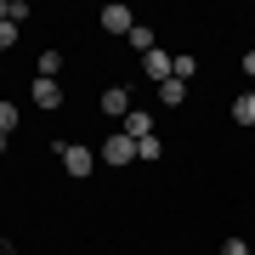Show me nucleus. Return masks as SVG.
<instances>
[{"mask_svg": "<svg viewBox=\"0 0 255 255\" xmlns=\"http://www.w3.org/2000/svg\"><path fill=\"white\" fill-rule=\"evenodd\" d=\"M57 159H63V170L74 176V182H85V176L97 170V153H91V147H80V142H57Z\"/></svg>", "mask_w": 255, "mask_h": 255, "instance_id": "nucleus-1", "label": "nucleus"}, {"mask_svg": "<svg viewBox=\"0 0 255 255\" xmlns=\"http://www.w3.org/2000/svg\"><path fill=\"white\" fill-rule=\"evenodd\" d=\"M97 159H102V164H114V170H125V164H136V142H130L125 130H114V136L97 147Z\"/></svg>", "mask_w": 255, "mask_h": 255, "instance_id": "nucleus-2", "label": "nucleus"}, {"mask_svg": "<svg viewBox=\"0 0 255 255\" xmlns=\"http://www.w3.org/2000/svg\"><path fill=\"white\" fill-rule=\"evenodd\" d=\"M97 23L108 28V34H130V28H136V11L114 0V6H102V11H97Z\"/></svg>", "mask_w": 255, "mask_h": 255, "instance_id": "nucleus-3", "label": "nucleus"}, {"mask_svg": "<svg viewBox=\"0 0 255 255\" xmlns=\"http://www.w3.org/2000/svg\"><path fill=\"white\" fill-rule=\"evenodd\" d=\"M170 68H176V57H164V46H153V51L142 57V74H147L153 85H164V80H170Z\"/></svg>", "mask_w": 255, "mask_h": 255, "instance_id": "nucleus-4", "label": "nucleus"}, {"mask_svg": "<svg viewBox=\"0 0 255 255\" xmlns=\"http://www.w3.org/2000/svg\"><path fill=\"white\" fill-rule=\"evenodd\" d=\"M119 130H125L130 142H142V136H153V114H147V108H130L125 119H119Z\"/></svg>", "mask_w": 255, "mask_h": 255, "instance_id": "nucleus-5", "label": "nucleus"}, {"mask_svg": "<svg viewBox=\"0 0 255 255\" xmlns=\"http://www.w3.org/2000/svg\"><path fill=\"white\" fill-rule=\"evenodd\" d=\"M28 102H34V108H63V80H34Z\"/></svg>", "mask_w": 255, "mask_h": 255, "instance_id": "nucleus-6", "label": "nucleus"}, {"mask_svg": "<svg viewBox=\"0 0 255 255\" xmlns=\"http://www.w3.org/2000/svg\"><path fill=\"white\" fill-rule=\"evenodd\" d=\"M97 108H102V114H114V119H125V114H130V91H125V85H108Z\"/></svg>", "mask_w": 255, "mask_h": 255, "instance_id": "nucleus-7", "label": "nucleus"}, {"mask_svg": "<svg viewBox=\"0 0 255 255\" xmlns=\"http://www.w3.org/2000/svg\"><path fill=\"white\" fill-rule=\"evenodd\" d=\"M153 91H159V108H182V102H187V85L176 80V74H170L164 85H153Z\"/></svg>", "mask_w": 255, "mask_h": 255, "instance_id": "nucleus-8", "label": "nucleus"}, {"mask_svg": "<svg viewBox=\"0 0 255 255\" xmlns=\"http://www.w3.org/2000/svg\"><path fill=\"white\" fill-rule=\"evenodd\" d=\"M233 125H255V91H238L233 97Z\"/></svg>", "mask_w": 255, "mask_h": 255, "instance_id": "nucleus-9", "label": "nucleus"}, {"mask_svg": "<svg viewBox=\"0 0 255 255\" xmlns=\"http://www.w3.org/2000/svg\"><path fill=\"white\" fill-rule=\"evenodd\" d=\"M125 40H130V51H136V57H147V51L159 46V40H153V28H147V23H136V28H130Z\"/></svg>", "mask_w": 255, "mask_h": 255, "instance_id": "nucleus-10", "label": "nucleus"}, {"mask_svg": "<svg viewBox=\"0 0 255 255\" xmlns=\"http://www.w3.org/2000/svg\"><path fill=\"white\" fill-rule=\"evenodd\" d=\"M40 80H63V51H40Z\"/></svg>", "mask_w": 255, "mask_h": 255, "instance_id": "nucleus-11", "label": "nucleus"}, {"mask_svg": "<svg viewBox=\"0 0 255 255\" xmlns=\"http://www.w3.org/2000/svg\"><path fill=\"white\" fill-rule=\"evenodd\" d=\"M170 74H176L182 85H193V74H199V57H187V51H182V57H176V68H170Z\"/></svg>", "mask_w": 255, "mask_h": 255, "instance_id": "nucleus-12", "label": "nucleus"}, {"mask_svg": "<svg viewBox=\"0 0 255 255\" xmlns=\"http://www.w3.org/2000/svg\"><path fill=\"white\" fill-rule=\"evenodd\" d=\"M136 159H164V142H159V130H153V136H142V142H136Z\"/></svg>", "mask_w": 255, "mask_h": 255, "instance_id": "nucleus-13", "label": "nucleus"}, {"mask_svg": "<svg viewBox=\"0 0 255 255\" xmlns=\"http://www.w3.org/2000/svg\"><path fill=\"white\" fill-rule=\"evenodd\" d=\"M11 130H17V108H11V102H0V142H6Z\"/></svg>", "mask_w": 255, "mask_h": 255, "instance_id": "nucleus-14", "label": "nucleus"}, {"mask_svg": "<svg viewBox=\"0 0 255 255\" xmlns=\"http://www.w3.org/2000/svg\"><path fill=\"white\" fill-rule=\"evenodd\" d=\"M11 46H17V23L6 17V23H0V51H11Z\"/></svg>", "mask_w": 255, "mask_h": 255, "instance_id": "nucleus-15", "label": "nucleus"}, {"mask_svg": "<svg viewBox=\"0 0 255 255\" xmlns=\"http://www.w3.org/2000/svg\"><path fill=\"white\" fill-rule=\"evenodd\" d=\"M221 255H250V244H244V238H227V244H221Z\"/></svg>", "mask_w": 255, "mask_h": 255, "instance_id": "nucleus-16", "label": "nucleus"}, {"mask_svg": "<svg viewBox=\"0 0 255 255\" xmlns=\"http://www.w3.org/2000/svg\"><path fill=\"white\" fill-rule=\"evenodd\" d=\"M244 74H250V80H255V46L244 51Z\"/></svg>", "mask_w": 255, "mask_h": 255, "instance_id": "nucleus-17", "label": "nucleus"}, {"mask_svg": "<svg viewBox=\"0 0 255 255\" xmlns=\"http://www.w3.org/2000/svg\"><path fill=\"white\" fill-rule=\"evenodd\" d=\"M0 255H17V244H11V238H0Z\"/></svg>", "mask_w": 255, "mask_h": 255, "instance_id": "nucleus-18", "label": "nucleus"}, {"mask_svg": "<svg viewBox=\"0 0 255 255\" xmlns=\"http://www.w3.org/2000/svg\"><path fill=\"white\" fill-rule=\"evenodd\" d=\"M0 147H6V142H0Z\"/></svg>", "mask_w": 255, "mask_h": 255, "instance_id": "nucleus-19", "label": "nucleus"}]
</instances>
